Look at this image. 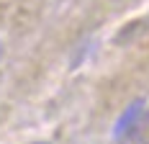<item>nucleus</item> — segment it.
I'll return each instance as SVG.
<instances>
[{"label": "nucleus", "mask_w": 149, "mask_h": 144, "mask_svg": "<svg viewBox=\"0 0 149 144\" xmlns=\"http://www.w3.org/2000/svg\"><path fill=\"white\" fill-rule=\"evenodd\" d=\"M141 106H144V101H136V103H131V106L126 108V113L121 116V121L116 124V131H113L116 136H123V134L136 124V118H139V113H141Z\"/></svg>", "instance_id": "nucleus-1"}, {"label": "nucleus", "mask_w": 149, "mask_h": 144, "mask_svg": "<svg viewBox=\"0 0 149 144\" xmlns=\"http://www.w3.org/2000/svg\"><path fill=\"white\" fill-rule=\"evenodd\" d=\"M33 144H49V142H33Z\"/></svg>", "instance_id": "nucleus-2"}, {"label": "nucleus", "mask_w": 149, "mask_h": 144, "mask_svg": "<svg viewBox=\"0 0 149 144\" xmlns=\"http://www.w3.org/2000/svg\"><path fill=\"white\" fill-rule=\"evenodd\" d=\"M0 57H3V44H0Z\"/></svg>", "instance_id": "nucleus-3"}]
</instances>
